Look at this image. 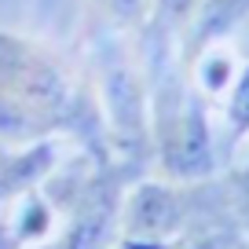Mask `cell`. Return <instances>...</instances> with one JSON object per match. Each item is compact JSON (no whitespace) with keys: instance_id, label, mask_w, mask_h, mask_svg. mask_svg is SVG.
<instances>
[{"instance_id":"obj_3","label":"cell","mask_w":249,"mask_h":249,"mask_svg":"<svg viewBox=\"0 0 249 249\" xmlns=\"http://www.w3.org/2000/svg\"><path fill=\"white\" fill-rule=\"evenodd\" d=\"M55 169V140L22 143L18 150H0V209L15 202L18 195L44 183Z\"/></svg>"},{"instance_id":"obj_5","label":"cell","mask_w":249,"mask_h":249,"mask_svg":"<svg viewBox=\"0 0 249 249\" xmlns=\"http://www.w3.org/2000/svg\"><path fill=\"white\" fill-rule=\"evenodd\" d=\"M224 114H227L231 143L249 140V59H242L238 73H234L231 88H227V95H224Z\"/></svg>"},{"instance_id":"obj_4","label":"cell","mask_w":249,"mask_h":249,"mask_svg":"<svg viewBox=\"0 0 249 249\" xmlns=\"http://www.w3.org/2000/svg\"><path fill=\"white\" fill-rule=\"evenodd\" d=\"M187 62H191V88L202 99H224L238 66H242L238 52L227 44H209L202 52H195Z\"/></svg>"},{"instance_id":"obj_2","label":"cell","mask_w":249,"mask_h":249,"mask_svg":"<svg viewBox=\"0 0 249 249\" xmlns=\"http://www.w3.org/2000/svg\"><path fill=\"white\" fill-rule=\"evenodd\" d=\"M150 158L158 176L179 183L213 179L220 165L209 107L191 88V81L172 73H161L150 95Z\"/></svg>"},{"instance_id":"obj_6","label":"cell","mask_w":249,"mask_h":249,"mask_svg":"<svg viewBox=\"0 0 249 249\" xmlns=\"http://www.w3.org/2000/svg\"><path fill=\"white\" fill-rule=\"evenodd\" d=\"M227 191H231V205H234V224L242 234H249V161L231 172Z\"/></svg>"},{"instance_id":"obj_1","label":"cell","mask_w":249,"mask_h":249,"mask_svg":"<svg viewBox=\"0 0 249 249\" xmlns=\"http://www.w3.org/2000/svg\"><path fill=\"white\" fill-rule=\"evenodd\" d=\"M77 117V95L62 66L30 40L0 33V136L11 143L48 140Z\"/></svg>"},{"instance_id":"obj_7","label":"cell","mask_w":249,"mask_h":249,"mask_svg":"<svg viewBox=\"0 0 249 249\" xmlns=\"http://www.w3.org/2000/svg\"><path fill=\"white\" fill-rule=\"evenodd\" d=\"M234 249H249V234H242V238H238V246H234Z\"/></svg>"}]
</instances>
